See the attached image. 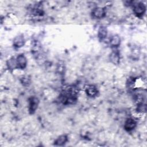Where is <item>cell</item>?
I'll return each mask as SVG.
<instances>
[{
  "mask_svg": "<svg viewBox=\"0 0 147 147\" xmlns=\"http://www.w3.org/2000/svg\"><path fill=\"white\" fill-rule=\"evenodd\" d=\"M133 12L138 17H142L146 11V6L143 2H138L133 5Z\"/></svg>",
  "mask_w": 147,
  "mask_h": 147,
  "instance_id": "cell-2",
  "label": "cell"
},
{
  "mask_svg": "<svg viewBox=\"0 0 147 147\" xmlns=\"http://www.w3.org/2000/svg\"><path fill=\"white\" fill-rule=\"evenodd\" d=\"M107 36V29L105 26H100L98 31V37L99 41H102L105 40Z\"/></svg>",
  "mask_w": 147,
  "mask_h": 147,
  "instance_id": "cell-12",
  "label": "cell"
},
{
  "mask_svg": "<svg viewBox=\"0 0 147 147\" xmlns=\"http://www.w3.org/2000/svg\"><path fill=\"white\" fill-rule=\"evenodd\" d=\"M17 69H24L27 65V59L24 54H20L16 58Z\"/></svg>",
  "mask_w": 147,
  "mask_h": 147,
  "instance_id": "cell-4",
  "label": "cell"
},
{
  "mask_svg": "<svg viewBox=\"0 0 147 147\" xmlns=\"http://www.w3.org/2000/svg\"><path fill=\"white\" fill-rule=\"evenodd\" d=\"M25 43L24 37L22 34H20L14 37L13 39V45L17 48L22 47Z\"/></svg>",
  "mask_w": 147,
  "mask_h": 147,
  "instance_id": "cell-7",
  "label": "cell"
},
{
  "mask_svg": "<svg viewBox=\"0 0 147 147\" xmlns=\"http://www.w3.org/2000/svg\"><path fill=\"white\" fill-rule=\"evenodd\" d=\"M39 100L37 97L32 96L29 99L28 101V110L30 114H33L38 107Z\"/></svg>",
  "mask_w": 147,
  "mask_h": 147,
  "instance_id": "cell-3",
  "label": "cell"
},
{
  "mask_svg": "<svg viewBox=\"0 0 147 147\" xmlns=\"http://www.w3.org/2000/svg\"><path fill=\"white\" fill-rule=\"evenodd\" d=\"M92 17L96 19H101L105 17L106 11L103 7H97L94 8L91 11Z\"/></svg>",
  "mask_w": 147,
  "mask_h": 147,
  "instance_id": "cell-5",
  "label": "cell"
},
{
  "mask_svg": "<svg viewBox=\"0 0 147 147\" xmlns=\"http://www.w3.org/2000/svg\"><path fill=\"white\" fill-rule=\"evenodd\" d=\"M121 44V38L120 37L117 35H114L111 36L110 39V45L113 48H117Z\"/></svg>",
  "mask_w": 147,
  "mask_h": 147,
  "instance_id": "cell-10",
  "label": "cell"
},
{
  "mask_svg": "<svg viewBox=\"0 0 147 147\" xmlns=\"http://www.w3.org/2000/svg\"><path fill=\"white\" fill-rule=\"evenodd\" d=\"M86 93L88 96L92 98L97 95L98 93V90L95 86L89 85L86 89Z\"/></svg>",
  "mask_w": 147,
  "mask_h": 147,
  "instance_id": "cell-8",
  "label": "cell"
},
{
  "mask_svg": "<svg viewBox=\"0 0 147 147\" xmlns=\"http://www.w3.org/2000/svg\"><path fill=\"white\" fill-rule=\"evenodd\" d=\"M137 126V122L132 118H129L126 119L124 123L123 127L126 131L133 130Z\"/></svg>",
  "mask_w": 147,
  "mask_h": 147,
  "instance_id": "cell-6",
  "label": "cell"
},
{
  "mask_svg": "<svg viewBox=\"0 0 147 147\" xmlns=\"http://www.w3.org/2000/svg\"><path fill=\"white\" fill-rule=\"evenodd\" d=\"M110 61L114 64H118L120 61L119 53L117 51H113L109 56Z\"/></svg>",
  "mask_w": 147,
  "mask_h": 147,
  "instance_id": "cell-9",
  "label": "cell"
},
{
  "mask_svg": "<svg viewBox=\"0 0 147 147\" xmlns=\"http://www.w3.org/2000/svg\"><path fill=\"white\" fill-rule=\"evenodd\" d=\"M30 80L27 76L26 77L24 76L21 78V83L24 86H29V84L30 83Z\"/></svg>",
  "mask_w": 147,
  "mask_h": 147,
  "instance_id": "cell-14",
  "label": "cell"
},
{
  "mask_svg": "<svg viewBox=\"0 0 147 147\" xmlns=\"http://www.w3.org/2000/svg\"><path fill=\"white\" fill-rule=\"evenodd\" d=\"M7 66L9 69H17V64H16V60L14 57H11L7 61Z\"/></svg>",
  "mask_w": 147,
  "mask_h": 147,
  "instance_id": "cell-13",
  "label": "cell"
},
{
  "mask_svg": "<svg viewBox=\"0 0 147 147\" xmlns=\"http://www.w3.org/2000/svg\"><path fill=\"white\" fill-rule=\"evenodd\" d=\"M77 92L72 88L68 89L61 95V101L64 105L74 104L77 100Z\"/></svg>",
  "mask_w": 147,
  "mask_h": 147,
  "instance_id": "cell-1",
  "label": "cell"
},
{
  "mask_svg": "<svg viewBox=\"0 0 147 147\" xmlns=\"http://www.w3.org/2000/svg\"><path fill=\"white\" fill-rule=\"evenodd\" d=\"M68 141V137L65 134H63L58 137L55 141L54 144L56 146H63Z\"/></svg>",
  "mask_w": 147,
  "mask_h": 147,
  "instance_id": "cell-11",
  "label": "cell"
}]
</instances>
